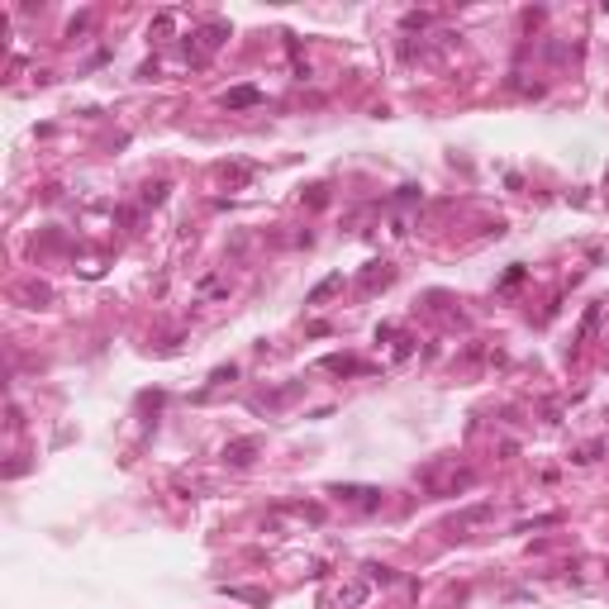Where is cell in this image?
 Listing matches in <instances>:
<instances>
[{"mask_svg": "<svg viewBox=\"0 0 609 609\" xmlns=\"http://www.w3.org/2000/svg\"><path fill=\"white\" fill-rule=\"evenodd\" d=\"M257 457V438H243V443H229L224 448V462H234V467H248Z\"/></svg>", "mask_w": 609, "mask_h": 609, "instance_id": "6da1fadb", "label": "cell"}, {"mask_svg": "<svg viewBox=\"0 0 609 609\" xmlns=\"http://www.w3.org/2000/svg\"><path fill=\"white\" fill-rule=\"evenodd\" d=\"M367 595H371V585H367V581H352V585H343V590H338L333 600H338V605H362Z\"/></svg>", "mask_w": 609, "mask_h": 609, "instance_id": "7a4b0ae2", "label": "cell"}]
</instances>
